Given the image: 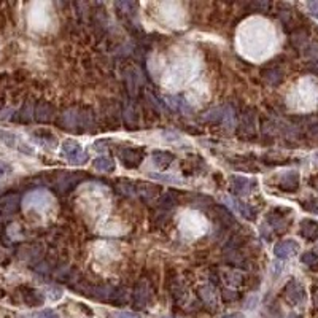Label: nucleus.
I'll return each instance as SVG.
<instances>
[{
    "label": "nucleus",
    "mask_w": 318,
    "mask_h": 318,
    "mask_svg": "<svg viewBox=\"0 0 318 318\" xmlns=\"http://www.w3.org/2000/svg\"><path fill=\"white\" fill-rule=\"evenodd\" d=\"M175 202H177L175 194H174V193H167V194H164V196L161 198L159 206H161L162 209H172V207L175 206Z\"/></svg>",
    "instance_id": "obj_24"
},
{
    "label": "nucleus",
    "mask_w": 318,
    "mask_h": 318,
    "mask_svg": "<svg viewBox=\"0 0 318 318\" xmlns=\"http://www.w3.org/2000/svg\"><path fill=\"white\" fill-rule=\"evenodd\" d=\"M174 159H175V156L169 151H162V150L153 151V162L161 169H166Z\"/></svg>",
    "instance_id": "obj_16"
},
{
    "label": "nucleus",
    "mask_w": 318,
    "mask_h": 318,
    "mask_svg": "<svg viewBox=\"0 0 318 318\" xmlns=\"http://www.w3.org/2000/svg\"><path fill=\"white\" fill-rule=\"evenodd\" d=\"M287 212H290V210L288 209H274L272 212H269L267 224L279 232L287 231V227L290 226V216L283 215V213H287Z\"/></svg>",
    "instance_id": "obj_5"
},
{
    "label": "nucleus",
    "mask_w": 318,
    "mask_h": 318,
    "mask_svg": "<svg viewBox=\"0 0 318 318\" xmlns=\"http://www.w3.org/2000/svg\"><path fill=\"white\" fill-rule=\"evenodd\" d=\"M279 186L285 193H295L299 186V174L293 170V172H287L285 175H282Z\"/></svg>",
    "instance_id": "obj_11"
},
{
    "label": "nucleus",
    "mask_w": 318,
    "mask_h": 318,
    "mask_svg": "<svg viewBox=\"0 0 318 318\" xmlns=\"http://www.w3.org/2000/svg\"><path fill=\"white\" fill-rule=\"evenodd\" d=\"M116 318H140V317H138L137 314H132V312H118Z\"/></svg>",
    "instance_id": "obj_29"
},
{
    "label": "nucleus",
    "mask_w": 318,
    "mask_h": 318,
    "mask_svg": "<svg viewBox=\"0 0 318 318\" xmlns=\"http://www.w3.org/2000/svg\"><path fill=\"white\" fill-rule=\"evenodd\" d=\"M151 178L158 182H164V183H170V185H182L180 178H177L175 175H164V174H150Z\"/></svg>",
    "instance_id": "obj_23"
},
{
    "label": "nucleus",
    "mask_w": 318,
    "mask_h": 318,
    "mask_svg": "<svg viewBox=\"0 0 318 318\" xmlns=\"http://www.w3.org/2000/svg\"><path fill=\"white\" fill-rule=\"evenodd\" d=\"M26 303L32 307L35 306H42L43 304V295L40 291H35V290H30L27 295H26Z\"/></svg>",
    "instance_id": "obj_22"
},
{
    "label": "nucleus",
    "mask_w": 318,
    "mask_h": 318,
    "mask_svg": "<svg viewBox=\"0 0 318 318\" xmlns=\"http://www.w3.org/2000/svg\"><path fill=\"white\" fill-rule=\"evenodd\" d=\"M13 172V167L8 164V162L0 161V178H3L6 175H10Z\"/></svg>",
    "instance_id": "obj_27"
},
{
    "label": "nucleus",
    "mask_w": 318,
    "mask_h": 318,
    "mask_svg": "<svg viewBox=\"0 0 318 318\" xmlns=\"http://www.w3.org/2000/svg\"><path fill=\"white\" fill-rule=\"evenodd\" d=\"M16 207H18V198L16 196H6L0 201V218H8L14 213Z\"/></svg>",
    "instance_id": "obj_13"
},
{
    "label": "nucleus",
    "mask_w": 318,
    "mask_h": 318,
    "mask_svg": "<svg viewBox=\"0 0 318 318\" xmlns=\"http://www.w3.org/2000/svg\"><path fill=\"white\" fill-rule=\"evenodd\" d=\"M61 154L73 166H83L88 161V153H85L83 146L75 140H65L61 146Z\"/></svg>",
    "instance_id": "obj_2"
},
{
    "label": "nucleus",
    "mask_w": 318,
    "mask_h": 318,
    "mask_svg": "<svg viewBox=\"0 0 318 318\" xmlns=\"http://www.w3.org/2000/svg\"><path fill=\"white\" fill-rule=\"evenodd\" d=\"M0 140H2V143H5L6 146H10V148H14V150H19L24 154L34 153V150H32L29 145H26V142L21 140L19 135H16L13 132H8V130H0Z\"/></svg>",
    "instance_id": "obj_6"
},
{
    "label": "nucleus",
    "mask_w": 318,
    "mask_h": 318,
    "mask_svg": "<svg viewBox=\"0 0 318 318\" xmlns=\"http://www.w3.org/2000/svg\"><path fill=\"white\" fill-rule=\"evenodd\" d=\"M19 318H61V317H59L58 312L53 311V309H43V311H37V312L21 315Z\"/></svg>",
    "instance_id": "obj_20"
},
{
    "label": "nucleus",
    "mask_w": 318,
    "mask_h": 318,
    "mask_svg": "<svg viewBox=\"0 0 318 318\" xmlns=\"http://www.w3.org/2000/svg\"><path fill=\"white\" fill-rule=\"evenodd\" d=\"M307 6H309V11H311V14L314 16V18L318 19V2H311Z\"/></svg>",
    "instance_id": "obj_28"
},
{
    "label": "nucleus",
    "mask_w": 318,
    "mask_h": 318,
    "mask_svg": "<svg viewBox=\"0 0 318 318\" xmlns=\"http://www.w3.org/2000/svg\"><path fill=\"white\" fill-rule=\"evenodd\" d=\"M255 188H258V182L253 180V178H247L240 175L231 177V190L235 194L245 196V194H250L251 191H255Z\"/></svg>",
    "instance_id": "obj_4"
},
{
    "label": "nucleus",
    "mask_w": 318,
    "mask_h": 318,
    "mask_svg": "<svg viewBox=\"0 0 318 318\" xmlns=\"http://www.w3.org/2000/svg\"><path fill=\"white\" fill-rule=\"evenodd\" d=\"M206 121H216V123H223L224 119H232V115H231V110L229 108H213L207 111L206 115L202 116Z\"/></svg>",
    "instance_id": "obj_15"
},
{
    "label": "nucleus",
    "mask_w": 318,
    "mask_h": 318,
    "mask_svg": "<svg viewBox=\"0 0 318 318\" xmlns=\"http://www.w3.org/2000/svg\"><path fill=\"white\" fill-rule=\"evenodd\" d=\"M223 201L226 202V206L229 207L235 215L245 218V219H248V221H253L255 219L253 209H251L250 206H247V204H243L242 201L235 199V198H223Z\"/></svg>",
    "instance_id": "obj_7"
},
{
    "label": "nucleus",
    "mask_w": 318,
    "mask_h": 318,
    "mask_svg": "<svg viewBox=\"0 0 318 318\" xmlns=\"http://www.w3.org/2000/svg\"><path fill=\"white\" fill-rule=\"evenodd\" d=\"M298 251H299V243L296 240H293V239L279 242L274 247V255L279 259H288L291 256L298 255Z\"/></svg>",
    "instance_id": "obj_9"
},
{
    "label": "nucleus",
    "mask_w": 318,
    "mask_h": 318,
    "mask_svg": "<svg viewBox=\"0 0 318 318\" xmlns=\"http://www.w3.org/2000/svg\"><path fill=\"white\" fill-rule=\"evenodd\" d=\"M303 207L311 212V213H318V201L317 199H307L303 202Z\"/></svg>",
    "instance_id": "obj_25"
},
{
    "label": "nucleus",
    "mask_w": 318,
    "mask_h": 318,
    "mask_svg": "<svg viewBox=\"0 0 318 318\" xmlns=\"http://www.w3.org/2000/svg\"><path fill=\"white\" fill-rule=\"evenodd\" d=\"M301 261H303L304 264L307 266H314L317 261H318V256L314 253V251H307V253L303 255V258H301Z\"/></svg>",
    "instance_id": "obj_26"
},
{
    "label": "nucleus",
    "mask_w": 318,
    "mask_h": 318,
    "mask_svg": "<svg viewBox=\"0 0 318 318\" xmlns=\"http://www.w3.org/2000/svg\"><path fill=\"white\" fill-rule=\"evenodd\" d=\"M118 158L124 164V167L137 169L145 158V151L142 148H123L118 153Z\"/></svg>",
    "instance_id": "obj_3"
},
{
    "label": "nucleus",
    "mask_w": 318,
    "mask_h": 318,
    "mask_svg": "<svg viewBox=\"0 0 318 318\" xmlns=\"http://www.w3.org/2000/svg\"><path fill=\"white\" fill-rule=\"evenodd\" d=\"M263 77L269 81V83L275 86V85L282 83L283 72L279 67H271V69H267V70H263Z\"/></svg>",
    "instance_id": "obj_19"
},
{
    "label": "nucleus",
    "mask_w": 318,
    "mask_h": 318,
    "mask_svg": "<svg viewBox=\"0 0 318 318\" xmlns=\"http://www.w3.org/2000/svg\"><path fill=\"white\" fill-rule=\"evenodd\" d=\"M288 318H301V317H298V315H295V314H293V315H290Z\"/></svg>",
    "instance_id": "obj_31"
},
{
    "label": "nucleus",
    "mask_w": 318,
    "mask_h": 318,
    "mask_svg": "<svg viewBox=\"0 0 318 318\" xmlns=\"http://www.w3.org/2000/svg\"><path fill=\"white\" fill-rule=\"evenodd\" d=\"M285 296H287V299L293 306H299L301 303H304L306 299V290L299 282L291 280L287 287H285Z\"/></svg>",
    "instance_id": "obj_8"
},
{
    "label": "nucleus",
    "mask_w": 318,
    "mask_h": 318,
    "mask_svg": "<svg viewBox=\"0 0 318 318\" xmlns=\"http://www.w3.org/2000/svg\"><path fill=\"white\" fill-rule=\"evenodd\" d=\"M299 234L307 242L318 240V221H315V219H303L299 224Z\"/></svg>",
    "instance_id": "obj_10"
},
{
    "label": "nucleus",
    "mask_w": 318,
    "mask_h": 318,
    "mask_svg": "<svg viewBox=\"0 0 318 318\" xmlns=\"http://www.w3.org/2000/svg\"><path fill=\"white\" fill-rule=\"evenodd\" d=\"M53 204H54L53 196L46 190L30 191L24 196L22 199L24 210H35V212H40V213H45V212L50 210L53 207Z\"/></svg>",
    "instance_id": "obj_1"
},
{
    "label": "nucleus",
    "mask_w": 318,
    "mask_h": 318,
    "mask_svg": "<svg viewBox=\"0 0 318 318\" xmlns=\"http://www.w3.org/2000/svg\"><path fill=\"white\" fill-rule=\"evenodd\" d=\"M221 318H245V317H243V314H240V312H234V314L223 315Z\"/></svg>",
    "instance_id": "obj_30"
},
{
    "label": "nucleus",
    "mask_w": 318,
    "mask_h": 318,
    "mask_svg": "<svg viewBox=\"0 0 318 318\" xmlns=\"http://www.w3.org/2000/svg\"><path fill=\"white\" fill-rule=\"evenodd\" d=\"M34 140L37 143H40L42 146H45V148H56V145H58V140H56V137L51 135V134H48V132H35L34 135Z\"/></svg>",
    "instance_id": "obj_18"
},
{
    "label": "nucleus",
    "mask_w": 318,
    "mask_h": 318,
    "mask_svg": "<svg viewBox=\"0 0 318 318\" xmlns=\"http://www.w3.org/2000/svg\"><path fill=\"white\" fill-rule=\"evenodd\" d=\"M166 101H167V105H169L170 108H174V110L180 111V113H185V115L191 113L190 104L186 102L185 97H182V96H167Z\"/></svg>",
    "instance_id": "obj_12"
},
{
    "label": "nucleus",
    "mask_w": 318,
    "mask_h": 318,
    "mask_svg": "<svg viewBox=\"0 0 318 318\" xmlns=\"http://www.w3.org/2000/svg\"><path fill=\"white\" fill-rule=\"evenodd\" d=\"M53 107L48 104H40L37 108V119L38 121H50L53 118Z\"/></svg>",
    "instance_id": "obj_21"
},
{
    "label": "nucleus",
    "mask_w": 318,
    "mask_h": 318,
    "mask_svg": "<svg viewBox=\"0 0 318 318\" xmlns=\"http://www.w3.org/2000/svg\"><path fill=\"white\" fill-rule=\"evenodd\" d=\"M93 167L96 170H99V172L110 174V172H113V170H115V162H113L107 156H101V158H96L93 161Z\"/></svg>",
    "instance_id": "obj_17"
},
{
    "label": "nucleus",
    "mask_w": 318,
    "mask_h": 318,
    "mask_svg": "<svg viewBox=\"0 0 318 318\" xmlns=\"http://www.w3.org/2000/svg\"><path fill=\"white\" fill-rule=\"evenodd\" d=\"M148 299H150V290L146 287L145 282H140L134 291V304L137 307H145L146 303H148Z\"/></svg>",
    "instance_id": "obj_14"
}]
</instances>
